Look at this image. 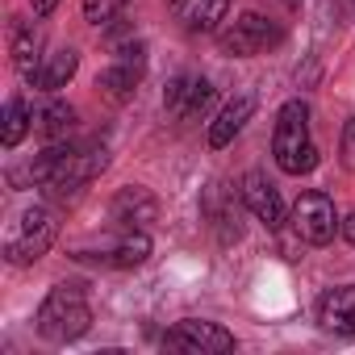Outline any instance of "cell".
Here are the masks:
<instances>
[{
    "instance_id": "cell-1",
    "label": "cell",
    "mask_w": 355,
    "mask_h": 355,
    "mask_svg": "<svg viewBox=\"0 0 355 355\" xmlns=\"http://www.w3.org/2000/svg\"><path fill=\"white\" fill-rule=\"evenodd\" d=\"M272 155H276V167L288 175H305L318 167V146L309 138V105L305 101L280 105L276 130H272Z\"/></svg>"
},
{
    "instance_id": "cell-2",
    "label": "cell",
    "mask_w": 355,
    "mask_h": 355,
    "mask_svg": "<svg viewBox=\"0 0 355 355\" xmlns=\"http://www.w3.org/2000/svg\"><path fill=\"white\" fill-rule=\"evenodd\" d=\"M38 334L46 343H76L88 334L92 326V309L84 301V288L80 284H55L46 293V301L38 305V318H34Z\"/></svg>"
},
{
    "instance_id": "cell-3",
    "label": "cell",
    "mask_w": 355,
    "mask_h": 355,
    "mask_svg": "<svg viewBox=\"0 0 355 355\" xmlns=\"http://www.w3.org/2000/svg\"><path fill=\"white\" fill-rule=\"evenodd\" d=\"M55 239H59V218H55V209L51 205H30L21 218H17V226L9 230V239H5V259L9 263H34V259H42L51 247H55Z\"/></svg>"
},
{
    "instance_id": "cell-4",
    "label": "cell",
    "mask_w": 355,
    "mask_h": 355,
    "mask_svg": "<svg viewBox=\"0 0 355 355\" xmlns=\"http://www.w3.org/2000/svg\"><path fill=\"white\" fill-rule=\"evenodd\" d=\"M105 167H109V150L105 146H63L42 189L51 197H67V193L84 189L88 180H96Z\"/></svg>"
},
{
    "instance_id": "cell-5",
    "label": "cell",
    "mask_w": 355,
    "mask_h": 355,
    "mask_svg": "<svg viewBox=\"0 0 355 355\" xmlns=\"http://www.w3.org/2000/svg\"><path fill=\"white\" fill-rule=\"evenodd\" d=\"M163 351H184V355H226L234 351V334L218 322L184 318L163 334Z\"/></svg>"
},
{
    "instance_id": "cell-6",
    "label": "cell",
    "mask_w": 355,
    "mask_h": 355,
    "mask_svg": "<svg viewBox=\"0 0 355 355\" xmlns=\"http://www.w3.org/2000/svg\"><path fill=\"white\" fill-rule=\"evenodd\" d=\"M293 230L309 243V247H326L334 239V230L343 226L338 214H334V201L326 193H301L297 205H293Z\"/></svg>"
},
{
    "instance_id": "cell-7",
    "label": "cell",
    "mask_w": 355,
    "mask_h": 355,
    "mask_svg": "<svg viewBox=\"0 0 355 355\" xmlns=\"http://www.w3.org/2000/svg\"><path fill=\"white\" fill-rule=\"evenodd\" d=\"M280 38H284V34H280L268 17H259V13H243L230 30L218 34V46H222V55H230V59H251V55L276 46Z\"/></svg>"
},
{
    "instance_id": "cell-8",
    "label": "cell",
    "mask_w": 355,
    "mask_h": 355,
    "mask_svg": "<svg viewBox=\"0 0 355 355\" xmlns=\"http://www.w3.org/2000/svg\"><path fill=\"white\" fill-rule=\"evenodd\" d=\"M76 259H92V263H101V268H138V263L150 259V234L121 226L117 243H109V247H101V251H76Z\"/></svg>"
},
{
    "instance_id": "cell-9",
    "label": "cell",
    "mask_w": 355,
    "mask_h": 355,
    "mask_svg": "<svg viewBox=\"0 0 355 355\" xmlns=\"http://www.w3.org/2000/svg\"><path fill=\"white\" fill-rule=\"evenodd\" d=\"M142 51H146L142 42H138V46H125V51L117 55V63H109V67L96 76V88H101L105 96H113V101L134 96V92H138V84H142V67H146Z\"/></svg>"
},
{
    "instance_id": "cell-10",
    "label": "cell",
    "mask_w": 355,
    "mask_h": 355,
    "mask_svg": "<svg viewBox=\"0 0 355 355\" xmlns=\"http://www.w3.org/2000/svg\"><path fill=\"white\" fill-rule=\"evenodd\" d=\"M239 197H243V205H247V209L268 226V230H280V226H284V201H280L276 184L268 180L263 171H247V175H243Z\"/></svg>"
},
{
    "instance_id": "cell-11",
    "label": "cell",
    "mask_w": 355,
    "mask_h": 355,
    "mask_svg": "<svg viewBox=\"0 0 355 355\" xmlns=\"http://www.w3.org/2000/svg\"><path fill=\"white\" fill-rule=\"evenodd\" d=\"M109 218L117 226H130V230H146L150 222H159V201L150 189H138V184H125L117 189V197L109 201Z\"/></svg>"
},
{
    "instance_id": "cell-12",
    "label": "cell",
    "mask_w": 355,
    "mask_h": 355,
    "mask_svg": "<svg viewBox=\"0 0 355 355\" xmlns=\"http://www.w3.org/2000/svg\"><path fill=\"white\" fill-rule=\"evenodd\" d=\"M318 322L334 334H347L355 338V284H343V288H330L322 301H318Z\"/></svg>"
},
{
    "instance_id": "cell-13",
    "label": "cell",
    "mask_w": 355,
    "mask_h": 355,
    "mask_svg": "<svg viewBox=\"0 0 355 355\" xmlns=\"http://www.w3.org/2000/svg\"><path fill=\"white\" fill-rule=\"evenodd\" d=\"M251 113H255V96L251 92H243V96H234L222 113H218V121L209 125V146L214 150H222V146H230L234 142V134L251 121Z\"/></svg>"
},
{
    "instance_id": "cell-14",
    "label": "cell",
    "mask_w": 355,
    "mask_h": 355,
    "mask_svg": "<svg viewBox=\"0 0 355 355\" xmlns=\"http://www.w3.org/2000/svg\"><path fill=\"white\" fill-rule=\"evenodd\" d=\"M38 63H42V30L34 21H17L13 26V67H17V76L34 80L42 71Z\"/></svg>"
},
{
    "instance_id": "cell-15",
    "label": "cell",
    "mask_w": 355,
    "mask_h": 355,
    "mask_svg": "<svg viewBox=\"0 0 355 355\" xmlns=\"http://www.w3.org/2000/svg\"><path fill=\"white\" fill-rule=\"evenodd\" d=\"M80 71V55L71 51V46H63V51H55L46 63H42V71L34 76V84L42 88V92H59V88H67L71 84V76Z\"/></svg>"
},
{
    "instance_id": "cell-16",
    "label": "cell",
    "mask_w": 355,
    "mask_h": 355,
    "mask_svg": "<svg viewBox=\"0 0 355 355\" xmlns=\"http://www.w3.org/2000/svg\"><path fill=\"white\" fill-rule=\"evenodd\" d=\"M71 130H76V109H71L67 101H51V105L38 113V134H42L46 142H63Z\"/></svg>"
},
{
    "instance_id": "cell-17",
    "label": "cell",
    "mask_w": 355,
    "mask_h": 355,
    "mask_svg": "<svg viewBox=\"0 0 355 355\" xmlns=\"http://www.w3.org/2000/svg\"><path fill=\"white\" fill-rule=\"evenodd\" d=\"M30 125H34L30 105H26L21 96H13V101L5 105V134H0V142H5L9 150H13V146H21V138L30 134Z\"/></svg>"
},
{
    "instance_id": "cell-18",
    "label": "cell",
    "mask_w": 355,
    "mask_h": 355,
    "mask_svg": "<svg viewBox=\"0 0 355 355\" xmlns=\"http://www.w3.org/2000/svg\"><path fill=\"white\" fill-rule=\"evenodd\" d=\"M209 101H214V84L205 80V76H189V88H184V105H180V121H197L205 109H209Z\"/></svg>"
},
{
    "instance_id": "cell-19",
    "label": "cell",
    "mask_w": 355,
    "mask_h": 355,
    "mask_svg": "<svg viewBox=\"0 0 355 355\" xmlns=\"http://www.w3.org/2000/svg\"><path fill=\"white\" fill-rule=\"evenodd\" d=\"M226 9H230V0H193V30L214 34L226 21Z\"/></svg>"
},
{
    "instance_id": "cell-20",
    "label": "cell",
    "mask_w": 355,
    "mask_h": 355,
    "mask_svg": "<svg viewBox=\"0 0 355 355\" xmlns=\"http://www.w3.org/2000/svg\"><path fill=\"white\" fill-rule=\"evenodd\" d=\"M125 0H84V21L88 26H113Z\"/></svg>"
},
{
    "instance_id": "cell-21",
    "label": "cell",
    "mask_w": 355,
    "mask_h": 355,
    "mask_svg": "<svg viewBox=\"0 0 355 355\" xmlns=\"http://www.w3.org/2000/svg\"><path fill=\"white\" fill-rule=\"evenodd\" d=\"M338 155H343V167L355 171V117L343 125V138H338Z\"/></svg>"
},
{
    "instance_id": "cell-22",
    "label": "cell",
    "mask_w": 355,
    "mask_h": 355,
    "mask_svg": "<svg viewBox=\"0 0 355 355\" xmlns=\"http://www.w3.org/2000/svg\"><path fill=\"white\" fill-rule=\"evenodd\" d=\"M184 88H189V76H175V80L167 84V92H163L167 113H180V105H184Z\"/></svg>"
},
{
    "instance_id": "cell-23",
    "label": "cell",
    "mask_w": 355,
    "mask_h": 355,
    "mask_svg": "<svg viewBox=\"0 0 355 355\" xmlns=\"http://www.w3.org/2000/svg\"><path fill=\"white\" fill-rule=\"evenodd\" d=\"M30 5H34V17H51L59 0H30Z\"/></svg>"
},
{
    "instance_id": "cell-24",
    "label": "cell",
    "mask_w": 355,
    "mask_h": 355,
    "mask_svg": "<svg viewBox=\"0 0 355 355\" xmlns=\"http://www.w3.org/2000/svg\"><path fill=\"white\" fill-rule=\"evenodd\" d=\"M338 230H343V239L355 247V214H351V218H343V226H338Z\"/></svg>"
},
{
    "instance_id": "cell-25",
    "label": "cell",
    "mask_w": 355,
    "mask_h": 355,
    "mask_svg": "<svg viewBox=\"0 0 355 355\" xmlns=\"http://www.w3.org/2000/svg\"><path fill=\"white\" fill-rule=\"evenodd\" d=\"M171 5H175V13H180V9H184V0H171Z\"/></svg>"
},
{
    "instance_id": "cell-26",
    "label": "cell",
    "mask_w": 355,
    "mask_h": 355,
    "mask_svg": "<svg viewBox=\"0 0 355 355\" xmlns=\"http://www.w3.org/2000/svg\"><path fill=\"white\" fill-rule=\"evenodd\" d=\"M284 5H288V9H297V5H301V0H284Z\"/></svg>"
}]
</instances>
